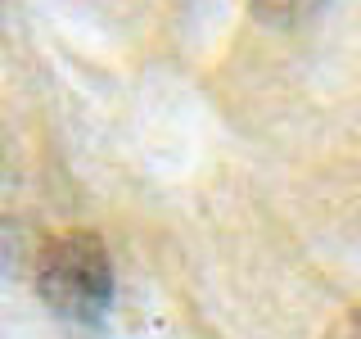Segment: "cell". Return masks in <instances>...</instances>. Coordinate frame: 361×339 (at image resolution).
Returning a JSON list of instances; mask_svg holds the SVG:
<instances>
[{
    "label": "cell",
    "instance_id": "2",
    "mask_svg": "<svg viewBox=\"0 0 361 339\" xmlns=\"http://www.w3.org/2000/svg\"><path fill=\"white\" fill-rule=\"evenodd\" d=\"M321 339H361V303H357V308H348L343 316H334V321L325 326Z\"/></svg>",
    "mask_w": 361,
    "mask_h": 339
},
{
    "label": "cell",
    "instance_id": "1",
    "mask_svg": "<svg viewBox=\"0 0 361 339\" xmlns=\"http://www.w3.org/2000/svg\"><path fill=\"white\" fill-rule=\"evenodd\" d=\"M32 280L45 308L77 326L104 321V312L113 308V290H118L104 235L86 226H63L45 235L32 258Z\"/></svg>",
    "mask_w": 361,
    "mask_h": 339
}]
</instances>
